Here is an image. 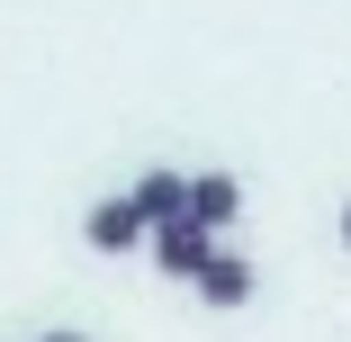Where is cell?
<instances>
[{
	"mask_svg": "<svg viewBox=\"0 0 351 342\" xmlns=\"http://www.w3.org/2000/svg\"><path fill=\"white\" fill-rule=\"evenodd\" d=\"M207 252H217V234H207L198 217H162L154 225V270H162V280H198Z\"/></svg>",
	"mask_w": 351,
	"mask_h": 342,
	"instance_id": "1",
	"label": "cell"
},
{
	"mask_svg": "<svg viewBox=\"0 0 351 342\" xmlns=\"http://www.w3.org/2000/svg\"><path fill=\"white\" fill-rule=\"evenodd\" d=\"M82 234H90V252H135L154 225H145V208H135V198H99V208L82 217Z\"/></svg>",
	"mask_w": 351,
	"mask_h": 342,
	"instance_id": "2",
	"label": "cell"
},
{
	"mask_svg": "<svg viewBox=\"0 0 351 342\" xmlns=\"http://www.w3.org/2000/svg\"><path fill=\"white\" fill-rule=\"evenodd\" d=\"M189 217H198L207 234H226V225L243 217V180H234V171H198V180H189Z\"/></svg>",
	"mask_w": 351,
	"mask_h": 342,
	"instance_id": "3",
	"label": "cell"
},
{
	"mask_svg": "<svg viewBox=\"0 0 351 342\" xmlns=\"http://www.w3.org/2000/svg\"><path fill=\"white\" fill-rule=\"evenodd\" d=\"M189 289H198L207 306H243V297H252V261H243V252H207Z\"/></svg>",
	"mask_w": 351,
	"mask_h": 342,
	"instance_id": "4",
	"label": "cell"
},
{
	"mask_svg": "<svg viewBox=\"0 0 351 342\" xmlns=\"http://www.w3.org/2000/svg\"><path fill=\"white\" fill-rule=\"evenodd\" d=\"M126 198L145 208V225H162V217H189V171H145Z\"/></svg>",
	"mask_w": 351,
	"mask_h": 342,
	"instance_id": "5",
	"label": "cell"
},
{
	"mask_svg": "<svg viewBox=\"0 0 351 342\" xmlns=\"http://www.w3.org/2000/svg\"><path fill=\"white\" fill-rule=\"evenodd\" d=\"M45 342H82V333H45Z\"/></svg>",
	"mask_w": 351,
	"mask_h": 342,
	"instance_id": "6",
	"label": "cell"
},
{
	"mask_svg": "<svg viewBox=\"0 0 351 342\" xmlns=\"http://www.w3.org/2000/svg\"><path fill=\"white\" fill-rule=\"evenodd\" d=\"M342 243H351V208H342Z\"/></svg>",
	"mask_w": 351,
	"mask_h": 342,
	"instance_id": "7",
	"label": "cell"
}]
</instances>
